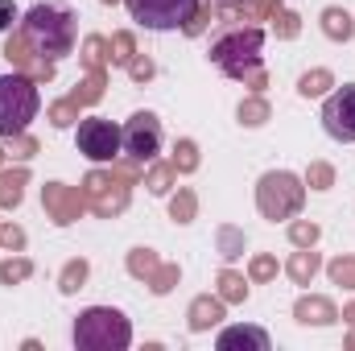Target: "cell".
Listing matches in <instances>:
<instances>
[{
  "label": "cell",
  "instance_id": "cell-8",
  "mask_svg": "<svg viewBox=\"0 0 355 351\" xmlns=\"http://www.w3.org/2000/svg\"><path fill=\"white\" fill-rule=\"evenodd\" d=\"M322 128H327L331 141H343V145L355 141V83H343L339 91L327 95V103H322Z\"/></svg>",
  "mask_w": 355,
  "mask_h": 351
},
{
  "label": "cell",
  "instance_id": "cell-7",
  "mask_svg": "<svg viewBox=\"0 0 355 351\" xmlns=\"http://www.w3.org/2000/svg\"><path fill=\"white\" fill-rule=\"evenodd\" d=\"M120 141H124V153L132 162H153L157 149H162V120L153 112H137L124 128H120Z\"/></svg>",
  "mask_w": 355,
  "mask_h": 351
},
{
  "label": "cell",
  "instance_id": "cell-4",
  "mask_svg": "<svg viewBox=\"0 0 355 351\" xmlns=\"http://www.w3.org/2000/svg\"><path fill=\"white\" fill-rule=\"evenodd\" d=\"M261 46H265V33H261V29H232V33H223V37L211 46V62H215L219 71H227L232 79H244V75L257 79Z\"/></svg>",
  "mask_w": 355,
  "mask_h": 351
},
{
  "label": "cell",
  "instance_id": "cell-5",
  "mask_svg": "<svg viewBox=\"0 0 355 351\" xmlns=\"http://www.w3.org/2000/svg\"><path fill=\"white\" fill-rule=\"evenodd\" d=\"M128 4V17L153 33H166V29H182L194 21V8L198 0H124Z\"/></svg>",
  "mask_w": 355,
  "mask_h": 351
},
{
  "label": "cell",
  "instance_id": "cell-11",
  "mask_svg": "<svg viewBox=\"0 0 355 351\" xmlns=\"http://www.w3.org/2000/svg\"><path fill=\"white\" fill-rule=\"evenodd\" d=\"M297 318L302 323H314V327H327V323H335V310L322 298H302L297 302Z\"/></svg>",
  "mask_w": 355,
  "mask_h": 351
},
{
  "label": "cell",
  "instance_id": "cell-16",
  "mask_svg": "<svg viewBox=\"0 0 355 351\" xmlns=\"http://www.w3.org/2000/svg\"><path fill=\"white\" fill-rule=\"evenodd\" d=\"M331 277L339 285H355V261H335L331 264Z\"/></svg>",
  "mask_w": 355,
  "mask_h": 351
},
{
  "label": "cell",
  "instance_id": "cell-13",
  "mask_svg": "<svg viewBox=\"0 0 355 351\" xmlns=\"http://www.w3.org/2000/svg\"><path fill=\"white\" fill-rule=\"evenodd\" d=\"M327 83H331V75H327V71H314V75H302L297 91H302V95H322Z\"/></svg>",
  "mask_w": 355,
  "mask_h": 351
},
{
  "label": "cell",
  "instance_id": "cell-19",
  "mask_svg": "<svg viewBox=\"0 0 355 351\" xmlns=\"http://www.w3.org/2000/svg\"><path fill=\"white\" fill-rule=\"evenodd\" d=\"M293 240H297V244H314V240H318V228H314V223H310V228L297 223V228H293Z\"/></svg>",
  "mask_w": 355,
  "mask_h": 351
},
{
  "label": "cell",
  "instance_id": "cell-14",
  "mask_svg": "<svg viewBox=\"0 0 355 351\" xmlns=\"http://www.w3.org/2000/svg\"><path fill=\"white\" fill-rule=\"evenodd\" d=\"M289 268H293V277H297V281H306V277H314L318 257H314V252H297V261L289 264Z\"/></svg>",
  "mask_w": 355,
  "mask_h": 351
},
{
  "label": "cell",
  "instance_id": "cell-23",
  "mask_svg": "<svg viewBox=\"0 0 355 351\" xmlns=\"http://www.w3.org/2000/svg\"><path fill=\"white\" fill-rule=\"evenodd\" d=\"M190 166H194V145L186 141V145H182V170H190Z\"/></svg>",
  "mask_w": 355,
  "mask_h": 351
},
{
  "label": "cell",
  "instance_id": "cell-25",
  "mask_svg": "<svg viewBox=\"0 0 355 351\" xmlns=\"http://www.w3.org/2000/svg\"><path fill=\"white\" fill-rule=\"evenodd\" d=\"M223 285H227V293H232V298H240V293H244V285H240V281H236V277H227V281H223Z\"/></svg>",
  "mask_w": 355,
  "mask_h": 351
},
{
  "label": "cell",
  "instance_id": "cell-10",
  "mask_svg": "<svg viewBox=\"0 0 355 351\" xmlns=\"http://www.w3.org/2000/svg\"><path fill=\"white\" fill-rule=\"evenodd\" d=\"M215 343H219V351H236V348L268 351V335L261 331V327H227Z\"/></svg>",
  "mask_w": 355,
  "mask_h": 351
},
{
  "label": "cell",
  "instance_id": "cell-18",
  "mask_svg": "<svg viewBox=\"0 0 355 351\" xmlns=\"http://www.w3.org/2000/svg\"><path fill=\"white\" fill-rule=\"evenodd\" d=\"M12 21H17V4L12 0H0V33L12 29Z\"/></svg>",
  "mask_w": 355,
  "mask_h": 351
},
{
  "label": "cell",
  "instance_id": "cell-9",
  "mask_svg": "<svg viewBox=\"0 0 355 351\" xmlns=\"http://www.w3.org/2000/svg\"><path fill=\"white\" fill-rule=\"evenodd\" d=\"M297 198H302V186H297L293 174L277 170V174L261 178V211H265V215H272V219L289 215V211L297 207Z\"/></svg>",
  "mask_w": 355,
  "mask_h": 351
},
{
  "label": "cell",
  "instance_id": "cell-3",
  "mask_svg": "<svg viewBox=\"0 0 355 351\" xmlns=\"http://www.w3.org/2000/svg\"><path fill=\"white\" fill-rule=\"evenodd\" d=\"M42 95L25 75H0V137H21L37 116Z\"/></svg>",
  "mask_w": 355,
  "mask_h": 351
},
{
  "label": "cell",
  "instance_id": "cell-15",
  "mask_svg": "<svg viewBox=\"0 0 355 351\" xmlns=\"http://www.w3.org/2000/svg\"><path fill=\"white\" fill-rule=\"evenodd\" d=\"M0 203H21V174L17 178H0Z\"/></svg>",
  "mask_w": 355,
  "mask_h": 351
},
{
  "label": "cell",
  "instance_id": "cell-22",
  "mask_svg": "<svg viewBox=\"0 0 355 351\" xmlns=\"http://www.w3.org/2000/svg\"><path fill=\"white\" fill-rule=\"evenodd\" d=\"M83 273H87V264H83V261L71 264V273H67V285H62V289H75V281H83Z\"/></svg>",
  "mask_w": 355,
  "mask_h": 351
},
{
  "label": "cell",
  "instance_id": "cell-24",
  "mask_svg": "<svg viewBox=\"0 0 355 351\" xmlns=\"http://www.w3.org/2000/svg\"><path fill=\"white\" fill-rule=\"evenodd\" d=\"M149 186H153L157 194H166V170H157V174L149 178Z\"/></svg>",
  "mask_w": 355,
  "mask_h": 351
},
{
  "label": "cell",
  "instance_id": "cell-20",
  "mask_svg": "<svg viewBox=\"0 0 355 351\" xmlns=\"http://www.w3.org/2000/svg\"><path fill=\"white\" fill-rule=\"evenodd\" d=\"M25 273H29V264H25V261H17V264H4V268H0V281H12V277H25Z\"/></svg>",
  "mask_w": 355,
  "mask_h": 351
},
{
  "label": "cell",
  "instance_id": "cell-21",
  "mask_svg": "<svg viewBox=\"0 0 355 351\" xmlns=\"http://www.w3.org/2000/svg\"><path fill=\"white\" fill-rule=\"evenodd\" d=\"M310 178H314V190H327V186H331V170H327V166H314Z\"/></svg>",
  "mask_w": 355,
  "mask_h": 351
},
{
  "label": "cell",
  "instance_id": "cell-2",
  "mask_svg": "<svg viewBox=\"0 0 355 351\" xmlns=\"http://www.w3.org/2000/svg\"><path fill=\"white\" fill-rule=\"evenodd\" d=\"M132 343V327L112 306H91L75 318V348L83 351H124Z\"/></svg>",
  "mask_w": 355,
  "mask_h": 351
},
{
  "label": "cell",
  "instance_id": "cell-6",
  "mask_svg": "<svg viewBox=\"0 0 355 351\" xmlns=\"http://www.w3.org/2000/svg\"><path fill=\"white\" fill-rule=\"evenodd\" d=\"M75 145L79 153L91 157V162H116L124 153V141H120V128L103 116H87L79 120V132H75Z\"/></svg>",
  "mask_w": 355,
  "mask_h": 351
},
{
  "label": "cell",
  "instance_id": "cell-17",
  "mask_svg": "<svg viewBox=\"0 0 355 351\" xmlns=\"http://www.w3.org/2000/svg\"><path fill=\"white\" fill-rule=\"evenodd\" d=\"M240 116H244V124H261L265 120V103H244Z\"/></svg>",
  "mask_w": 355,
  "mask_h": 351
},
{
  "label": "cell",
  "instance_id": "cell-12",
  "mask_svg": "<svg viewBox=\"0 0 355 351\" xmlns=\"http://www.w3.org/2000/svg\"><path fill=\"white\" fill-rule=\"evenodd\" d=\"M322 29H327V37H335V42L343 37V42H347L355 25H352V17H347L343 8H327V12H322Z\"/></svg>",
  "mask_w": 355,
  "mask_h": 351
},
{
  "label": "cell",
  "instance_id": "cell-1",
  "mask_svg": "<svg viewBox=\"0 0 355 351\" xmlns=\"http://www.w3.org/2000/svg\"><path fill=\"white\" fill-rule=\"evenodd\" d=\"M75 33H79L75 8L54 4V0L33 4V8L25 12V21H21L25 46H33L42 58H62V54H71V50H75Z\"/></svg>",
  "mask_w": 355,
  "mask_h": 351
}]
</instances>
